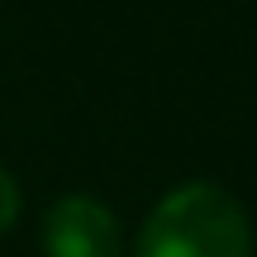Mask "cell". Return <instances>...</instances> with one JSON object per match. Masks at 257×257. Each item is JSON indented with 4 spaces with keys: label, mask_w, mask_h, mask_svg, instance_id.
I'll return each mask as SVG.
<instances>
[{
    "label": "cell",
    "mask_w": 257,
    "mask_h": 257,
    "mask_svg": "<svg viewBox=\"0 0 257 257\" xmlns=\"http://www.w3.org/2000/svg\"><path fill=\"white\" fill-rule=\"evenodd\" d=\"M134 257H252V219L214 181H186L148 210Z\"/></svg>",
    "instance_id": "obj_1"
},
{
    "label": "cell",
    "mask_w": 257,
    "mask_h": 257,
    "mask_svg": "<svg viewBox=\"0 0 257 257\" xmlns=\"http://www.w3.org/2000/svg\"><path fill=\"white\" fill-rule=\"evenodd\" d=\"M43 257H124V233L95 195H62L43 214Z\"/></svg>",
    "instance_id": "obj_2"
},
{
    "label": "cell",
    "mask_w": 257,
    "mask_h": 257,
    "mask_svg": "<svg viewBox=\"0 0 257 257\" xmlns=\"http://www.w3.org/2000/svg\"><path fill=\"white\" fill-rule=\"evenodd\" d=\"M15 219H19V181L0 167V233H10Z\"/></svg>",
    "instance_id": "obj_3"
}]
</instances>
